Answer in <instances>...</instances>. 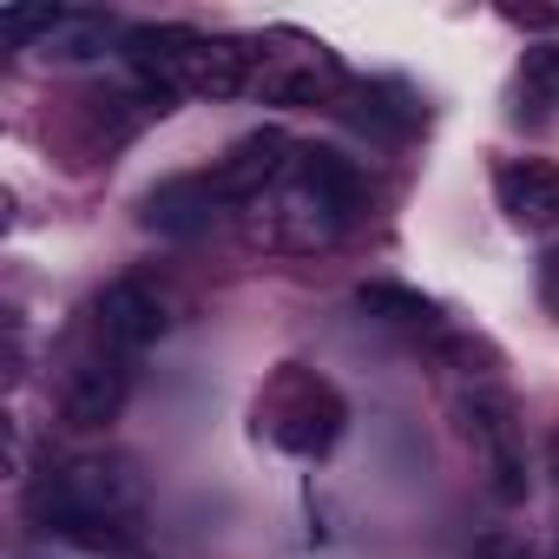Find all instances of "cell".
<instances>
[{
    "label": "cell",
    "mask_w": 559,
    "mask_h": 559,
    "mask_svg": "<svg viewBox=\"0 0 559 559\" xmlns=\"http://www.w3.org/2000/svg\"><path fill=\"white\" fill-rule=\"evenodd\" d=\"M139 507H145L139 467H132V461H106V454L53 467V474H40L34 493H27V513H34L40 526H53V533L86 526V520H119V526H132Z\"/></svg>",
    "instance_id": "cell-1"
},
{
    "label": "cell",
    "mask_w": 559,
    "mask_h": 559,
    "mask_svg": "<svg viewBox=\"0 0 559 559\" xmlns=\"http://www.w3.org/2000/svg\"><path fill=\"white\" fill-rule=\"evenodd\" d=\"M343 224L349 217L336 204H323L304 178H284L257 204H243V243H263V250H323V243H336Z\"/></svg>",
    "instance_id": "cell-2"
},
{
    "label": "cell",
    "mask_w": 559,
    "mask_h": 559,
    "mask_svg": "<svg viewBox=\"0 0 559 559\" xmlns=\"http://www.w3.org/2000/svg\"><path fill=\"white\" fill-rule=\"evenodd\" d=\"M461 428L487 461V487L493 500H526V448H520V421H513V395L507 389H467L461 395Z\"/></svg>",
    "instance_id": "cell-3"
},
{
    "label": "cell",
    "mask_w": 559,
    "mask_h": 559,
    "mask_svg": "<svg viewBox=\"0 0 559 559\" xmlns=\"http://www.w3.org/2000/svg\"><path fill=\"white\" fill-rule=\"evenodd\" d=\"M297 145L284 139V132H250V139H237L224 158H217V171H204L211 178V191H217V204H257L263 191H276L284 178H297Z\"/></svg>",
    "instance_id": "cell-4"
},
{
    "label": "cell",
    "mask_w": 559,
    "mask_h": 559,
    "mask_svg": "<svg viewBox=\"0 0 559 559\" xmlns=\"http://www.w3.org/2000/svg\"><path fill=\"white\" fill-rule=\"evenodd\" d=\"M263 73H257V53H250V40H191L185 53H178V67H171V86H185V93H204V99H230V93H243V86H257Z\"/></svg>",
    "instance_id": "cell-5"
},
{
    "label": "cell",
    "mask_w": 559,
    "mask_h": 559,
    "mask_svg": "<svg viewBox=\"0 0 559 559\" xmlns=\"http://www.w3.org/2000/svg\"><path fill=\"white\" fill-rule=\"evenodd\" d=\"M126 395H132V369H126L119 356H93V362L73 369V382H67V395H60V415H67V428L93 435V428L119 421Z\"/></svg>",
    "instance_id": "cell-6"
},
{
    "label": "cell",
    "mask_w": 559,
    "mask_h": 559,
    "mask_svg": "<svg viewBox=\"0 0 559 559\" xmlns=\"http://www.w3.org/2000/svg\"><path fill=\"white\" fill-rule=\"evenodd\" d=\"M93 317H99V336H106L112 356H139V349H152L165 336V304L145 284H112L93 304Z\"/></svg>",
    "instance_id": "cell-7"
},
{
    "label": "cell",
    "mask_w": 559,
    "mask_h": 559,
    "mask_svg": "<svg viewBox=\"0 0 559 559\" xmlns=\"http://www.w3.org/2000/svg\"><path fill=\"white\" fill-rule=\"evenodd\" d=\"M500 211L526 230L539 224H559V165L546 158H513L500 165Z\"/></svg>",
    "instance_id": "cell-8"
},
{
    "label": "cell",
    "mask_w": 559,
    "mask_h": 559,
    "mask_svg": "<svg viewBox=\"0 0 559 559\" xmlns=\"http://www.w3.org/2000/svg\"><path fill=\"white\" fill-rule=\"evenodd\" d=\"M297 178L323 198V204H336L343 217H356L362 211V198H369V185H362V165L356 158H343L336 145H304V158H297Z\"/></svg>",
    "instance_id": "cell-9"
},
{
    "label": "cell",
    "mask_w": 559,
    "mask_h": 559,
    "mask_svg": "<svg viewBox=\"0 0 559 559\" xmlns=\"http://www.w3.org/2000/svg\"><path fill=\"white\" fill-rule=\"evenodd\" d=\"M257 93H263L270 106H323V99L336 93V67H330V60H304V67H270V73L257 80Z\"/></svg>",
    "instance_id": "cell-10"
},
{
    "label": "cell",
    "mask_w": 559,
    "mask_h": 559,
    "mask_svg": "<svg viewBox=\"0 0 559 559\" xmlns=\"http://www.w3.org/2000/svg\"><path fill=\"white\" fill-rule=\"evenodd\" d=\"M211 204H217L211 178H178V185H158V191H152L145 217H152L158 230H198V224L211 217Z\"/></svg>",
    "instance_id": "cell-11"
},
{
    "label": "cell",
    "mask_w": 559,
    "mask_h": 559,
    "mask_svg": "<svg viewBox=\"0 0 559 559\" xmlns=\"http://www.w3.org/2000/svg\"><path fill=\"white\" fill-rule=\"evenodd\" d=\"M191 40H198L191 27H132V34H126V60H132L139 73H165V80H171L178 53H185Z\"/></svg>",
    "instance_id": "cell-12"
},
{
    "label": "cell",
    "mask_w": 559,
    "mask_h": 559,
    "mask_svg": "<svg viewBox=\"0 0 559 559\" xmlns=\"http://www.w3.org/2000/svg\"><path fill=\"white\" fill-rule=\"evenodd\" d=\"M106 34H112V21L106 14H60V27L47 34V60H93V53H106Z\"/></svg>",
    "instance_id": "cell-13"
},
{
    "label": "cell",
    "mask_w": 559,
    "mask_h": 559,
    "mask_svg": "<svg viewBox=\"0 0 559 559\" xmlns=\"http://www.w3.org/2000/svg\"><path fill=\"white\" fill-rule=\"evenodd\" d=\"M356 304L369 317H382V323H435V304L421 290H402V284H362Z\"/></svg>",
    "instance_id": "cell-14"
},
{
    "label": "cell",
    "mask_w": 559,
    "mask_h": 559,
    "mask_svg": "<svg viewBox=\"0 0 559 559\" xmlns=\"http://www.w3.org/2000/svg\"><path fill=\"white\" fill-rule=\"evenodd\" d=\"M520 93H526L533 106H552V99H559V40L526 53V67H520Z\"/></svg>",
    "instance_id": "cell-15"
},
{
    "label": "cell",
    "mask_w": 559,
    "mask_h": 559,
    "mask_svg": "<svg viewBox=\"0 0 559 559\" xmlns=\"http://www.w3.org/2000/svg\"><path fill=\"white\" fill-rule=\"evenodd\" d=\"M60 14H67V8H8V14H0V34H8V40H40V47H47V34L60 27Z\"/></svg>",
    "instance_id": "cell-16"
},
{
    "label": "cell",
    "mask_w": 559,
    "mask_h": 559,
    "mask_svg": "<svg viewBox=\"0 0 559 559\" xmlns=\"http://www.w3.org/2000/svg\"><path fill=\"white\" fill-rule=\"evenodd\" d=\"M474 559H533L520 539H507V533H487L480 546H474Z\"/></svg>",
    "instance_id": "cell-17"
},
{
    "label": "cell",
    "mask_w": 559,
    "mask_h": 559,
    "mask_svg": "<svg viewBox=\"0 0 559 559\" xmlns=\"http://www.w3.org/2000/svg\"><path fill=\"white\" fill-rule=\"evenodd\" d=\"M552 559H559V552H552Z\"/></svg>",
    "instance_id": "cell-18"
}]
</instances>
